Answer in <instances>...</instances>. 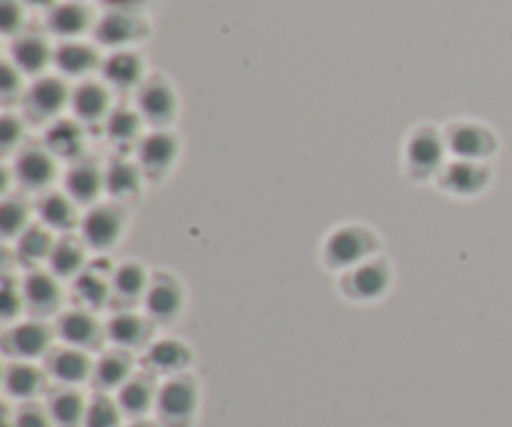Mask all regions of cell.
Instances as JSON below:
<instances>
[{
    "mask_svg": "<svg viewBox=\"0 0 512 427\" xmlns=\"http://www.w3.org/2000/svg\"><path fill=\"white\" fill-rule=\"evenodd\" d=\"M198 403V385H195L193 378L183 373L173 375V378H168L160 385L155 410H158L160 423L165 427H190L195 413H198Z\"/></svg>",
    "mask_w": 512,
    "mask_h": 427,
    "instance_id": "cell-1",
    "label": "cell"
},
{
    "mask_svg": "<svg viewBox=\"0 0 512 427\" xmlns=\"http://www.w3.org/2000/svg\"><path fill=\"white\" fill-rule=\"evenodd\" d=\"M373 250V240L360 228H340L335 230L325 245V260L333 268H358L365 263Z\"/></svg>",
    "mask_w": 512,
    "mask_h": 427,
    "instance_id": "cell-2",
    "label": "cell"
},
{
    "mask_svg": "<svg viewBox=\"0 0 512 427\" xmlns=\"http://www.w3.org/2000/svg\"><path fill=\"white\" fill-rule=\"evenodd\" d=\"M83 243L93 250H110L123 235V215L110 205H95L80 220Z\"/></svg>",
    "mask_w": 512,
    "mask_h": 427,
    "instance_id": "cell-3",
    "label": "cell"
},
{
    "mask_svg": "<svg viewBox=\"0 0 512 427\" xmlns=\"http://www.w3.org/2000/svg\"><path fill=\"white\" fill-rule=\"evenodd\" d=\"M58 338L63 340L65 345L70 348H80V350H95L103 340V328H100L98 320L93 318V313L85 308H75V310H65L63 315L58 318Z\"/></svg>",
    "mask_w": 512,
    "mask_h": 427,
    "instance_id": "cell-4",
    "label": "cell"
},
{
    "mask_svg": "<svg viewBox=\"0 0 512 427\" xmlns=\"http://www.w3.org/2000/svg\"><path fill=\"white\" fill-rule=\"evenodd\" d=\"M93 368L95 365L88 353L80 348H70V345L50 350L48 355V375L63 388H75V385H83L85 380H93Z\"/></svg>",
    "mask_w": 512,
    "mask_h": 427,
    "instance_id": "cell-5",
    "label": "cell"
},
{
    "mask_svg": "<svg viewBox=\"0 0 512 427\" xmlns=\"http://www.w3.org/2000/svg\"><path fill=\"white\" fill-rule=\"evenodd\" d=\"M50 335L48 325L38 323V320H28V323H18L8 335H5V350L8 355L18 360H38L50 355Z\"/></svg>",
    "mask_w": 512,
    "mask_h": 427,
    "instance_id": "cell-6",
    "label": "cell"
},
{
    "mask_svg": "<svg viewBox=\"0 0 512 427\" xmlns=\"http://www.w3.org/2000/svg\"><path fill=\"white\" fill-rule=\"evenodd\" d=\"M145 310H148L150 318L155 323H173L180 313H183V288L175 278L168 275H158V278L150 283L148 293H145Z\"/></svg>",
    "mask_w": 512,
    "mask_h": 427,
    "instance_id": "cell-7",
    "label": "cell"
},
{
    "mask_svg": "<svg viewBox=\"0 0 512 427\" xmlns=\"http://www.w3.org/2000/svg\"><path fill=\"white\" fill-rule=\"evenodd\" d=\"M15 178L28 190H45L55 178V155L43 148H25L15 160Z\"/></svg>",
    "mask_w": 512,
    "mask_h": 427,
    "instance_id": "cell-8",
    "label": "cell"
},
{
    "mask_svg": "<svg viewBox=\"0 0 512 427\" xmlns=\"http://www.w3.org/2000/svg\"><path fill=\"white\" fill-rule=\"evenodd\" d=\"M448 145L458 155V160H478V163H483L488 155H493L495 138L483 125L460 123L450 130Z\"/></svg>",
    "mask_w": 512,
    "mask_h": 427,
    "instance_id": "cell-9",
    "label": "cell"
},
{
    "mask_svg": "<svg viewBox=\"0 0 512 427\" xmlns=\"http://www.w3.org/2000/svg\"><path fill=\"white\" fill-rule=\"evenodd\" d=\"M175 158H178V140L173 135L155 130V133L145 135L138 143V165L148 175H163L173 168Z\"/></svg>",
    "mask_w": 512,
    "mask_h": 427,
    "instance_id": "cell-10",
    "label": "cell"
},
{
    "mask_svg": "<svg viewBox=\"0 0 512 427\" xmlns=\"http://www.w3.org/2000/svg\"><path fill=\"white\" fill-rule=\"evenodd\" d=\"M145 363L155 373L173 378V375H183L190 368V363H193V350L183 340L165 338L150 345L148 355H145Z\"/></svg>",
    "mask_w": 512,
    "mask_h": 427,
    "instance_id": "cell-11",
    "label": "cell"
},
{
    "mask_svg": "<svg viewBox=\"0 0 512 427\" xmlns=\"http://www.w3.org/2000/svg\"><path fill=\"white\" fill-rule=\"evenodd\" d=\"M138 113L148 123L165 125L175 115V93L165 80H148L138 90Z\"/></svg>",
    "mask_w": 512,
    "mask_h": 427,
    "instance_id": "cell-12",
    "label": "cell"
},
{
    "mask_svg": "<svg viewBox=\"0 0 512 427\" xmlns=\"http://www.w3.org/2000/svg\"><path fill=\"white\" fill-rule=\"evenodd\" d=\"M405 155H408V165L413 168V173L418 175L435 173V170L443 165V155H445L443 138H440L435 130L420 128L418 133L410 138L408 153Z\"/></svg>",
    "mask_w": 512,
    "mask_h": 427,
    "instance_id": "cell-13",
    "label": "cell"
},
{
    "mask_svg": "<svg viewBox=\"0 0 512 427\" xmlns=\"http://www.w3.org/2000/svg\"><path fill=\"white\" fill-rule=\"evenodd\" d=\"M60 295L63 293H60L58 275L33 270V273L25 278L23 298H25V305H28L35 315L55 313L60 305Z\"/></svg>",
    "mask_w": 512,
    "mask_h": 427,
    "instance_id": "cell-14",
    "label": "cell"
},
{
    "mask_svg": "<svg viewBox=\"0 0 512 427\" xmlns=\"http://www.w3.org/2000/svg\"><path fill=\"white\" fill-rule=\"evenodd\" d=\"M105 190V173H100L98 165L78 160L65 175V193L78 205H90L98 200Z\"/></svg>",
    "mask_w": 512,
    "mask_h": 427,
    "instance_id": "cell-15",
    "label": "cell"
},
{
    "mask_svg": "<svg viewBox=\"0 0 512 427\" xmlns=\"http://www.w3.org/2000/svg\"><path fill=\"white\" fill-rule=\"evenodd\" d=\"M118 405L123 410V415L135 420H143L150 410L155 408V400H158V388L150 383V378L145 375H133L123 388L118 390Z\"/></svg>",
    "mask_w": 512,
    "mask_h": 427,
    "instance_id": "cell-16",
    "label": "cell"
},
{
    "mask_svg": "<svg viewBox=\"0 0 512 427\" xmlns=\"http://www.w3.org/2000/svg\"><path fill=\"white\" fill-rule=\"evenodd\" d=\"M130 378H133V360L125 350H110L93 368V385L103 393L120 390Z\"/></svg>",
    "mask_w": 512,
    "mask_h": 427,
    "instance_id": "cell-17",
    "label": "cell"
},
{
    "mask_svg": "<svg viewBox=\"0 0 512 427\" xmlns=\"http://www.w3.org/2000/svg\"><path fill=\"white\" fill-rule=\"evenodd\" d=\"M445 185L458 195H475L485 190L490 180V170L478 160H455L445 170Z\"/></svg>",
    "mask_w": 512,
    "mask_h": 427,
    "instance_id": "cell-18",
    "label": "cell"
},
{
    "mask_svg": "<svg viewBox=\"0 0 512 427\" xmlns=\"http://www.w3.org/2000/svg\"><path fill=\"white\" fill-rule=\"evenodd\" d=\"M45 390V373L28 360H18L5 368V393L18 400H33Z\"/></svg>",
    "mask_w": 512,
    "mask_h": 427,
    "instance_id": "cell-19",
    "label": "cell"
},
{
    "mask_svg": "<svg viewBox=\"0 0 512 427\" xmlns=\"http://www.w3.org/2000/svg\"><path fill=\"white\" fill-rule=\"evenodd\" d=\"M45 410H48L55 427H83L88 403H85V398L75 388H60L58 393L50 395Z\"/></svg>",
    "mask_w": 512,
    "mask_h": 427,
    "instance_id": "cell-20",
    "label": "cell"
},
{
    "mask_svg": "<svg viewBox=\"0 0 512 427\" xmlns=\"http://www.w3.org/2000/svg\"><path fill=\"white\" fill-rule=\"evenodd\" d=\"M390 285V270L383 260H365L358 268H353L350 275V288H353L355 298L375 300L385 295Z\"/></svg>",
    "mask_w": 512,
    "mask_h": 427,
    "instance_id": "cell-21",
    "label": "cell"
},
{
    "mask_svg": "<svg viewBox=\"0 0 512 427\" xmlns=\"http://www.w3.org/2000/svg\"><path fill=\"white\" fill-rule=\"evenodd\" d=\"M105 335H108V340H113L120 350H133L148 343L150 325L148 320L140 318V315L118 313L108 320Z\"/></svg>",
    "mask_w": 512,
    "mask_h": 427,
    "instance_id": "cell-22",
    "label": "cell"
},
{
    "mask_svg": "<svg viewBox=\"0 0 512 427\" xmlns=\"http://www.w3.org/2000/svg\"><path fill=\"white\" fill-rule=\"evenodd\" d=\"M68 100V88H65L63 80L58 78H40L28 93L30 110H33L35 115H40V118H53V115H58Z\"/></svg>",
    "mask_w": 512,
    "mask_h": 427,
    "instance_id": "cell-23",
    "label": "cell"
},
{
    "mask_svg": "<svg viewBox=\"0 0 512 427\" xmlns=\"http://www.w3.org/2000/svg\"><path fill=\"white\" fill-rule=\"evenodd\" d=\"M40 220L50 230H73L78 220V203L68 193H48L38 203Z\"/></svg>",
    "mask_w": 512,
    "mask_h": 427,
    "instance_id": "cell-24",
    "label": "cell"
},
{
    "mask_svg": "<svg viewBox=\"0 0 512 427\" xmlns=\"http://www.w3.org/2000/svg\"><path fill=\"white\" fill-rule=\"evenodd\" d=\"M140 33H143V23L133 13H120V10H110L108 15H103L95 28V38L103 45H125Z\"/></svg>",
    "mask_w": 512,
    "mask_h": 427,
    "instance_id": "cell-25",
    "label": "cell"
},
{
    "mask_svg": "<svg viewBox=\"0 0 512 427\" xmlns=\"http://www.w3.org/2000/svg\"><path fill=\"white\" fill-rule=\"evenodd\" d=\"M70 105H73L75 115H78L83 123H98L100 118H105L110 108L108 90L98 83H83L75 88V93L70 95Z\"/></svg>",
    "mask_w": 512,
    "mask_h": 427,
    "instance_id": "cell-26",
    "label": "cell"
},
{
    "mask_svg": "<svg viewBox=\"0 0 512 427\" xmlns=\"http://www.w3.org/2000/svg\"><path fill=\"white\" fill-rule=\"evenodd\" d=\"M45 145L55 158L75 160L83 153V130L73 120H55L45 135Z\"/></svg>",
    "mask_w": 512,
    "mask_h": 427,
    "instance_id": "cell-27",
    "label": "cell"
},
{
    "mask_svg": "<svg viewBox=\"0 0 512 427\" xmlns=\"http://www.w3.org/2000/svg\"><path fill=\"white\" fill-rule=\"evenodd\" d=\"M75 295L85 305V310L103 308L110 295H113V275L98 273L95 268H85L75 278Z\"/></svg>",
    "mask_w": 512,
    "mask_h": 427,
    "instance_id": "cell-28",
    "label": "cell"
},
{
    "mask_svg": "<svg viewBox=\"0 0 512 427\" xmlns=\"http://www.w3.org/2000/svg\"><path fill=\"white\" fill-rule=\"evenodd\" d=\"M50 273L58 278H78L85 270V243L75 238L55 240L53 255H50Z\"/></svg>",
    "mask_w": 512,
    "mask_h": 427,
    "instance_id": "cell-29",
    "label": "cell"
},
{
    "mask_svg": "<svg viewBox=\"0 0 512 427\" xmlns=\"http://www.w3.org/2000/svg\"><path fill=\"white\" fill-rule=\"evenodd\" d=\"M140 180H143L140 165L128 163V160H113L105 170V193L118 200L133 198L140 190Z\"/></svg>",
    "mask_w": 512,
    "mask_h": 427,
    "instance_id": "cell-30",
    "label": "cell"
},
{
    "mask_svg": "<svg viewBox=\"0 0 512 427\" xmlns=\"http://www.w3.org/2000/svg\"><path fill=\"white\" fill-rule=\"evenodd\" d=\"M105 80L115 88H133V85L140 83L143 78V60L133 53H125V50H118V53L110 55L103 65Z\"/></svg>",
    "mask_w": 512,
    "mask_h": 427,
    "instance_id": "cell-31",
    "label": "cell"
},
{
    "mask_svg": "<svg viewBox=\"0 0 512 427\" xmlns=\"http://www.w3.org/2000/svg\"><path fill=\"white\" fill-rule=\"evenodd\" d=\"M90 23L88 10L80 3H60L50 8L48 25L55 35H63V38H75V35L83 33Z\"/></svg>",
    "mask_w": 512,
    "mask_h": 427,
    "instance_id": "cell-32",
    "label": "cell"
},
{
    "mask_svg": "<svg viewBox=\"0 0 512 427\" xmlns=\"http://www.w3.org/2000/svg\"><path fill=\"white\" fill-rule=\"evenodd\" d=\"M55 248V240L50 235V228H38L30 225L18 238V260L25 265H38L40 260H50Z\"/></svg>",
    "mask_w": 512,
    "mask_h": 427,
    "instance_id": "cell-33",
    "label": "cell"
},
{
    "mask_svg": "<svg viewBox=\"0 0 512 427\" xmlns=\"http://www.w3.org/2000/svg\"><path fill=\"white\" fill-rule=\"evenodd\" d=\"M148 288V273L138 263L120 265L113 273V295L115 298H123L125 303H135V300L145 298Z\"/></svg>",
    "mask_w": 512,
    "mask_h": 427,
    "instance_id": "cell-34",
    "label": "cell"
},
{
    "mask_svg": "<svg viewBox=\"0 0 512 427\" xmlns=\"http://www.w3.org/2000/svg\"><path fill=\"white\" fill-rule=\"evenodd\" d=\"M13 60L18 70L25 73H40L50 60V48L38 35H25L13 43Z\"/></svg>",
    "mask_w": 512,
    "mask_h": 427,
    "instance_id": "cell-35",
    "label": "cell"
},
{
    "mask_svg": "<svg viewBox=\"0 0 512 427\" xmlns=\"http://www.w3.org/2000/svg\"><path fill=\"white\" fill-rule=\"evenodd\" d=\"M55 63L65 75H85L98 65V55L90 45L83 43H65L55 53Z\"/></svg>",
    "mask_w": 512,
    "mask_h": 427,
    "instance_id": "cell-36",
    "label": "cell"
},
{
    "mask_svg": "<svg viewBox=\"0 0 512 427\" xmlns=\"http://www.w3.org/2000/svg\"><path fill=\"white\" fill-rule=\"evenodd\" d=\"M105 133L115 145L133 143L140 133V113H133L128 108H118L105 120Z\"/></svg>",
    "mask_w": 512,
    "mask_h": 427,
    "instance_id": "cell-37",
    "label": "cell"
},
{
    "mask_svg": "<svg viewBox=\"0 0 512 427\" xmlns=\"http://www.w3.org/2000/svg\"><path fill=\"white\" fill-rule=\"evenodd\" d=\"M120 423H123V410H120L118 400L103 393L90 400L83 427H120Z\"/></svg>",
    "mask_w": 512,
    "mask_h": 427,
    "instance_id": "cell-38",
    "label": "cell"
},
{
    "mask_svg": "<svg viewBox=\"0 0 512 427\" xmlns=\"http://www.w3.org/2000/svg\"><path fill=\"white\" fill-rule=\"evenodd\" d=\"M28 220L30 213L23 200H5L3 213H0V230H3L5 238H20L30 228Z\"/></svg>",
    "mask_w": 512,
    "mask_h": 427,
    "instance_id": "cell-39",
    "label": "cell"
},
{
    "mask_svg": "<svg viewBox=\"0 0 512 427\" xmlns=\"http://www.w3.org/2000/svg\"><path fill=\"white\" fill-rule=\"evenodd\" d=\"M15 427H55L53 420H50L48 410H43L40 405H23L18 410V415L13 418Z\"/></svg>",
    "mask_w": 512,
    "mask_h": 427,
    "instance_id": "cell-40",
    "label": "cell"
},
{
    "mask_svg": "<svg viewBox=\"0 0 512 427\" xmlns=\"http://www.w3.org/2000/svg\"><path fill=\"white\" fill-rule=\"evenodd\" d=\"M0 23H3L5 33H15V30L23 25V8H20V3H15V0H3Z\"/></svg>",
    "mask_w": 512,
    "mask_h": 427,
    "instance_id": "cell-41",
    "label": "cell"
},
{
    "mask_svg": "<svg viewBox=\"0 0 512 427\" xmlns=\"http://www.w3.org/2000/svg\"><path fill=\"white\" fill-rule=\"evenodd\" d=\"M23 303H25V298H23V293H20V288L13 290V285L5 283V288H3V318L13 320L15 315L20 313V308H23Z\"/></svg>",
    "mask_w": 512,
    "mask_h": 427,
    "instance_id": "cell-42",
    "label": "cell"
},
{
    "mask_svg": "<svg viewBox=\"0 0 512 427\" xmlns=\"http://www.w3.org/2000/svg\"><path fill=\"white\" fill-rule=\"evenodd\" d=\"M20 135H23V125H20L15 118H5L3 120V148L5 150L13 148V145L20 140Z\"/></svg>",
    "mask_w": 512,
    "mask_h": 427,
    "instance_id": "cell-43",
    "label": "cell"
},
{
    "mask_svg": "<svg viewBox=\"0 0 512 427\" xmlns=\"http://www.w3.org/2000/svg\"><path fill=\"white\" fill-rule=\"evenodd\" d=\"M0 88H3L5 98H10L20 88V73H15L13 65H3V83H0Z\"/></svg>",
    "mask_w": 512,
    "mask_h": 427,
    "instance_id": "cell-44",
    "label": "cell"
},
{
    "mask_svg": "<svg viewBox=\"0 0 512 427\" xmlns=\"http://www.w3.org/2000/svg\"><path fill=\"white\" fill-rule=\"evenodd\" d=\"M143 3L145 0H105V5H108L110 10H120V13H133V10H138Z\"/></svg>",
    "mask_w": 512,
    "mask_h": 427,
    "instance_id": "cell-45",
    "label": "cell"
},
{
    "mask_svg": "<svg viewBox=\"0 0 512 427\" xmlns=\"http://www.w3.org/2000/svg\"><path fill=\"white\" fill-rule=\"evenodd\" d=\"M23 3H28V5H40V8H45V5H55V0H23Z\"/></svg>",
    "mask_w": 512,
    "mask_h": 427,
    "instance_id": "cell-46",
    "label": "cell"
},
{
    "mask_svg": "<svg viewBox=\"0 0 512 427\" xmlns=\"http://www.w3.org/2000/svg\"><path fill=\"white\" fill-rule=\"evenodd\" d=\"M128 427H160V425L150 423V420H133V423H130Z\"/></svg>",
    "mask_w": 512,
    "mask_h": 427,
    "instance_id": "cell-47",
    "label": "cell"
}]
</instances>
